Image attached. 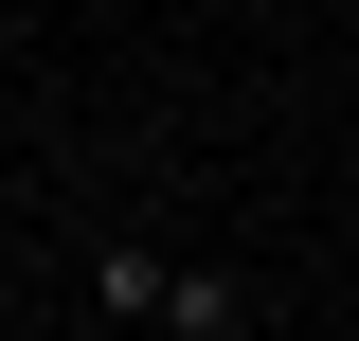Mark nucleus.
I'll return each instance as SVG.
<instances>
[{
	"label": "nucleus",
	"instance_id": "obj_1",
	"mask_svg": "<svg viewBox=\"0 0 359 341\" xmlns=\"http://www.w3.org/2000/svg\"><path fill=\"white\" fill-rule=\"evenodd\" d=\"M144 323H180V341H252V288L198 269V252H162V305H144Z\"/></svg>",
	"mask_w": 359,
	"mask_h": 341
},
{
	"label": "nucleus",
	"instance_id": "obj_2",
	"mask_svg": "<svg viewBox=\"0 0 359 341\" xmlns=\"http://www.w3.org/2000/svg\"><path fill=\"white\" fill-rule=\"evenodd\" d=\"M90 305H108V323H144V305H162V252H144V234H108V252H90Z\"/></svg>",
	"mask_w": 359,
	"mask_h": 341
}]
</instances>
